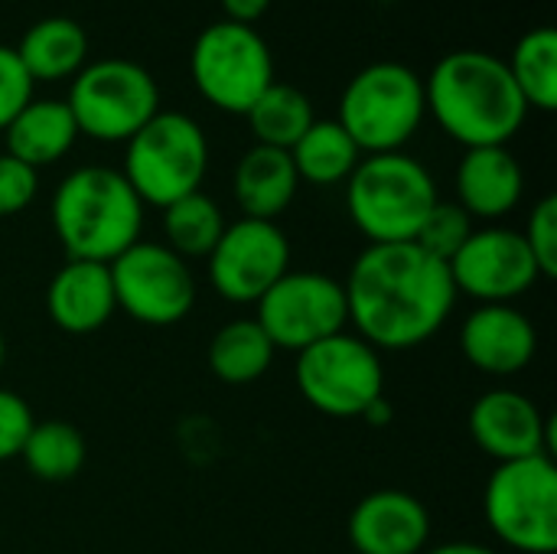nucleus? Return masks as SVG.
<instances>
[{"instance_id": "1", "label": "nucleus", "mask_w": 557, "mask_h": 554, "mask_svg": "<svg viewBox=\"0 0 557 554\" xmlns=\"http://www.w3.org/2000/svg\"><path fill=\"white\" fill-rule=\"evenodd\" d=\"M349 323L372 349H418L441 333L457 304L450 268L414 242L369 245L343 284Z\"/></svg>"}, {"instance_id": "2", "label": "nucleus", "mask_w": 557, "mask_h": 554, "mask_svg": "<svg viewBox=\"0 0 557 554\" xmlns=\"http://www.w3.org/2000/svg\"><path fill=\"white\" fill-rule=\"evenodd\" d=\"M424 101L434 124L467 150L506 147L529 118V104L506 59L486 49H454L441 56L424 82Z\"/></svg>"}, {"instance_id": "3", "label": "nucleus", "mask_w": 557, "mask_h": 554, "mask_svg": "<svg viewBox=\"0 0 557 554\" xmlns=\"http://www.w3.org/2000/svg\"><path fill=\"white\" fill-rule=\"evenodd\" d=\"M144 202L114 167H78L52 193L49 219L69 261L111 264L144 232Z\"/></svg>"}, {"instance_id": "4", "label": "nucleus", "mask_w": 557, "mask_h": 554, "mask_svg": "<svg viewBox=\"0 0 557 554\" xmlns=\"http://www.w3.org/2000/svg\"><path fill=\"white\" fill-rule=\"evenodd\" d=\"M434 173L411 153H369L346 180V209L369 245L414 242L437 206Z\"/></svg>"}, {"instance_id": "5", "label": "nucleus", "mask_w": 557, "mask_h": 554, "mask_svg": "<svg viewBox=\"0 0 557 554\" xmlns=\"http://www.w3.org/2000/svg\"><path fill=\"white\" fill-rule=\"evenodd\" d=\"M424 118V78L395 59L359 69L346 82L336 108L339 127L356 140L362 157L401 150L421 131Z\"/></svg>"}, {"instance_id": "6", "label": "nucleus", "mask_w": 557, "mask_h": 554, "mask_svg": "<svg viewBox=\"0 0 557 554\" xmlns=\"http://www.w3.org/2000/svg\"><path fill=\"white\" fill-rule=\"evenodd\" d=\"M209 170V140L183 111H157L124 144V180L144 206H170L196 193Z\"/></svg>"}, {"instance_id": "7", "label": "nucleus", "mask_w": 557, "mask_h": 554, "mask_svg": "<svg viewBox=\"0 0 557 554\" xmlns=\"http://www.w3.org/2000/svg\"><path fill=\"white\" fill-rule=\"evenodd\" d=\"M65 104L78 134L127 144L160 111V85L134 59H95L72 78Z\"/></svg>"}, {"instance_id": "8", "label": "nucleus", "mask_w": 557, "mask_h": 554, "mask_svg": "<svg viewBox=\"0 0 557 554\" xmlns=\"http://www.w3.org/2000/svg\"><path fill=\"white\" fill-rule=\"evenodd\" d=\"M490 532L519 554L557 552V467L552 457L499 464L483 490Z\"/></svg>"}, {"instance_id": "9", "label": "nucleus", "mask_w": 557, "mask_h": 554, "mask_svg": "<svg viewBox=\"0 0 557 554\" xmlns=\"http://www.w3.org/2000/svg\"><path fill=\"white\" fill-rule=\"evenodd\" d=\"M189 75L202 101L225 114H248V108L277 82L264 36L255 26L232 20H215L196 36Z\"/></svg>"}, {"instance_id": "10", "label": "nucleus", "mask_w": 557, "mask_h": 554, "mask_svg": "<svg viewBox=\"0 0 557 554\" xmlns=\"http://www.w3.org/2000/svg\"><path fill=\"white\" fill-rule=\"evenodd\" d=\"M297 389L326 418H362L385 395L382 353L356 333H336L297 353Z\"/></svg>"}, {"instance_id": "11", "label": "nucleus", "mask_w": 557, "mask_h": 554, "mask_svg": "<svg viewBox=\"0 0 557 554\" xmlns=\"http://www.w3.org/2000/svg\"><path fill=\"white\" fill-rule=\"evenodd\" d=\"M117 310L144 327H173L189 317L196 304V278L189 261L163 242H134L111 264Z\"/></svg>"}, {"instance_id": "12", "label": "nucleus", "mask_w": 557, "mask_h": 554, "mask_svg": "<svg viewBox=\"0 0 557 554\" xmlns=\"http://www.w3.org/2000/svg\"><path fill=\"white\" fill-rule=\"evenodd\" d=\"M258 327L274 349L304 353L346 330L349 307L336 278L320 271H287L258 304Z\"/></svg>"}, {"instance_id": "13", "label": "nucleus", "mask_w": 557, "mask_h": 554, "mask_svg": "<svg viewBox=\"0 0 557 554\" xmlns=\"http://www.w3.org/2000/svg\"><path fill=\"white\" fill-rule=\"evenodd\" d=\"M206 268L219 297L228 304H258L290 271V242L277 222L242 216L225 225Z\"/></svg>"}, {"instance_id": "14", "label": "nucleus", "mask_w": 557, "mask_h": 554, "mask_svg": "<svg viewBox=\"0 0 557 554\" xmlns=\"http://www.w3.org/2000/svg\"><path fill=\"white\" fill-rule=\"evenodd\" d=\"M447 268L457 294L476 304H512L542 281L522 232L506 225L473 229Z\"/></svg>"}, {"instance_id": "15", "label": "nucleus", "mask_w": 557, "mask_h": 554, "mask_svg": "<svg viewBox=\"0 0 557 554\" xmlns=\"http://www.w3.org/2000/svg\"><path fill=\"white\" fill-rule=\"evenodd\" d=\"M467 428L473 444L496 464L525 457L555 460V421L516 389H493L480 395L470 408Z\"/></svg>"}, {"instance_id": "16", "label": "nucleus", "mask_w": 557, "mask_h": 554, "mask_svg": "<svg viewBox=\"0 0 557 554\" xmlns=\"http://www.w3.org/2000/svg\"><path fill=\"white\" fill-rule=\"evenodd\" d=\"M463 359L486 376H519L539 353L535 323L512 304H480L460 327Z\"/></svg>"}, {"instance_id": "17", "label": "nucleus", "mask_w": 557, "mask_h": 554, "mask_svg": "<svg viewBox=\"0 0 557 554\" xmlns=\"http://www.w3.org/2000/svg\"><path fill=\"white\" fill-rule=\"evenodd\" d=\"M346 532L359 554H424L431 513L405 490H375L356 503Z\"/></svg>"}, {"instance_id": "18", "label": "nucleus", "mask_w": 557, "mask_h": 554, "mask_svg": "<svg viewBox=\"0 0 557 554\" xmlns=\"http://www.w3.org/2000/svg\"><path fill=\"white\" fill-rule=\"evenodd\" d=\"M457 206L476 222L506 219L525 193V173L509 147H470L457 163Z\"/></svg>"}, {"instance_id": "19", "label": "nucleus", "mask_w": 557, "mask_h": 554, "mask_svg": "<svg viewBox=\"0 0 557 554\" xmlns=\"http://www.w3.org/2000/svg\"><path fill=\"white\" fill-rule=\"evenodd\" d=\"M114 310H117V300H114L108 264L65 261L46 287L49 320L72 336L101 330L114 317Z\"/></svg>"}, {"instance_id": "20", "label": "nucleus", "mask_w": 557, "mask_h": 554, "mask_svg": "<svg viewBox=\"0 0 557 554\" xmlns=\"http://www.w3.org/2000/svg\"><path fill=\"white\" fill-rule=\"evenodd\" d=\"M297 170L287 150L255 144L245 150L232 173V196L245 219L277 222L297 199Z\"/></svg>"}, {"instance_id": "21", "label": "nucleus", "mask_w": 557, "mask_h": 554, "mask_svg": "<svg viewBox=\"0 0 557 554\" xmlns=\"http://www.w3.org/2000/svg\"><path fill=\"white\" fill-rule=\"evenodd\" d=\"M7 153L33 170L59 163L82 137L65 98H33L3 131Z\"/></svg>"}, {"instance_id": "22", "label": "nucleus", "mask_w": 557, "mask_h": 554, "mask_svg": "<svg viewBox=\"0 0 557 554\" xmlns=\"http://www.w3.org/2000/svg\"><path fill=\"white\" fill-rule=\"evenodd\" d=\"M16 56L33 82H72L88 65V33L72 16H42L23 33Z\"/></svg>"}, {"instance_id": "23", "label": "nucleus", "mask_w": 557, "mask_h": 554, "mask_svg": "<svg viewBox=\"0 0 557 554\" xmlns=\"http://www.w3.org/2000/svg\"><path fill=\"white\" fill-rule=\"evenodd\" d=\"M297 170L300 183L310 186H336L346 183L352 176V170L362 160V150L356 147V140L339 127L336 118H317L307 134L287 150Z\"/></svg>"}, {"instance_id": "24", "label": "nucleus", "mask_w": 557, "mask_h": 554, "mask_svg": "<svg viewBox=\"0 0 557 554\" xmlns=\"http://www.w3.org/2000/svg\"><path fill=\"white\" fill-rule=\"evenodd\" d=\"M274 343L258 320H232L209 343V372L225 385H251L274 362Z\"/></svg>"}, {"instance_id": "25", "label": "nucleus", "mask_w": 557, "mask_h": 554, "mask_svg": "<svg viewBox=\"0 0 557 554\" xmlns=\"http://www.w3.org/2000/svg\"><path fill=\"white\" fill-rule=\"evenodd\" d=\"M160 212H163V238H166L163 245L176 251L183 261L209 258L228 225L219 202L202 189L163 206Z\"/></svg>"}, {"instance_id": "26", "label": "nucleus", "mask_w": 557, "mask_h": 554, "mask_svg": "<svg viewBox=\"0 0 557 554\" xmlns=\"http://www.w3.org/2000/svg\"><path fill=\"white\" fill-rule=\"evenodd\" d=\"M245 118H248L255 140L264 147H277V150H290L307 134V127L317 121L307 91H300L297 85H287V82H274L248 108Z\"/></svg>"}, {"instance_id": "27", "label": "nucleus", "mask_w": 557, "mask_h": 554, "mask_svg": "<svg viewBox=\"0 0 557 554\" xmlns=\"http://www.w3.org/2000/svg\"><path fill=\"white\" fill-rule=\"evenodd\" d=\"M509 75L525 98L529 111L557 108V33L552 26H535L519 36L509 56Z\"/></svg>"}, {"instance_id": "28", "label": "nucleus", "mask_w": 557, "mask_h": 554, "mask_svg": "<svg viewBox=\"0 0 557 554\" xmlns=\"http://www.w3.org/2000/svg\"><path fill=\"white\" fill-rule=\"evenodd\" d=\"M20 460L26 464V470L36 480L65 483V480L82 473V467L88 460V447H85V438L75 424L39 421V424H33V431L20 451Z\"/></svg>"}, {"instance_id": "29", "label": "nucleus", "mask_w": 557, "mask_h": 554, "mask_svg": "<svg viewBox=\"0 0 557 554\" xmlns=\"http://www.w3.org/2000/svg\"><path fill=\"white\" fill-rule=\"evenodd\" d=\"M473 229H476L473 219H470L457 202L437 199V206H434L431 216L424 219V225H421L414 245H421L431 258H437V261L447 264V261L463 248V242L473 235Z\"/></svg>"}, {"instance_id": "30", "label": "nucleus", "mask_w": 557, "mask_h": 554, "mask_svg": "<svg viewBox=\"0 0 557 554\" xmlns=\"http://www.w3.org/2000/svg\"><path fill=\"white\" fill-rule=\"evenodd\" d=\"M522 238L539 264V274L548 281L557 278V196H542L532 206Z\"/></svg>"}, {"instance_id": "31", "label": "nucleus", "mask_w": 557, "mask_h": 554, "mask_svg": "<svg viewBox=\"0 0 557 554\" xmlns=\"http://www.w3.org/2000/svg\"><path fill=\"white\" fill-rule=\"evenodd\" d=\"M33 91L36 82L23 69L16 49L0 42V131H7V124L33 101Z\"/></svg>"}, {"instance_id": "32", "label": "nucleus", "mask_w": 557, "mask_h": 554, "mask_svg": "<svg viewBox=\"0 0 557 554\" xmlns=\"http://www.w3.org/2000/svg\"><path fill=\"white\" fill-rule=\"evenodd\" d=\"M39 189V170H33L29 163L0 153V219L20 216Z\"/></svg>"}, {"instance_id": "33", "label": "nucleus", "mask_w": 557, "mask_h": 554, "mask_svg": "<svg viewBox=\"0 0 557 554\" xmlns=\"http://www.w3.org/2000/svg\"><path fill=\"white\" fill-rule=\"evenodd\" d=\"M33 424H36V418H33L29 405L16 392L0 389V464L20 457Z\"/></svg>"}, {"instance_id": "34", "label": "nucleus", "mask_w": 557, "mask_h": 554, "mask_svg": "<svg viewBox=\"0 0 557 554\" xmlns=\"http://www.w3.org/2000/svg\"><path fill=\"white\" fill-rule=\"evenodd\" d=\"M219 3L225 10V20L242 26H255L271 10V0H219Z\"/></svg>"}, {"instance_id": "35", "label": "nucleus", "mask_w": 557, "mask_h": 554, "mask_svg": "<svg viewBox=\"0 0 557 554\" xmlns=\"http://www.w3.org/2000/svg\"><path fill=\"white\" fill-rule=\"evenodd\" d=\"M362 421L372 424V428H385V424L392 421V405H388V398L382 395L379 402H372V405L362 411Z\"/></svg>"}, {"instance_id": "36", "label": "nucleus", "mask_w": 557, "mask_h": 554, "mask_svg": "<svg viewBox=\"0 0 557 554\" xmlns=\"http://www.w3.org/2000/svg\"><path fill=\"white\" fill-rule=\"evenodd\" d=\"M424 554H499L486 545H476V542H447V545H437V549H428Z\"/></svg>"}, {"instance_id": "37", "label": "nucleus", "mask_w": 557, "mask_h": 554, "mask_svg": "<svg viewBox=\"0 0 557 554\" xmlns=\"http://www.w3.org/2000/svg\"><path fill=\"white\" fill-rule=\"evenodd\" d=\"M3 362H7V343H3V330H0V369H3Z\"/></svg>"}]
</instances>
